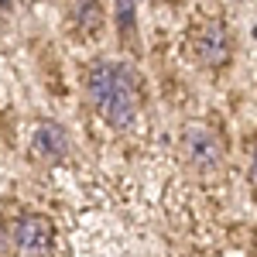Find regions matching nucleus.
I'll return each instance as SVG.
<instances>
[{
	"instance_id": "obj_9",
	"label": "nucleus",
	"mask_w": 257,
	"mask_h": 257,
	"mask_svg": "<svg viewBox=\"0 0 257 257\" xmlns=\"http://www.w3.org/2000/svg\"><path fill=\"white\" fill-rule=\"evenodd\" d=\"M247 182H250V189L257 192V144L250 148V161H247Z\"/></svg>"
},
{
	"instance_id": "obj_8",
	"label": "nucleus",
	"mask_w": 257,
	"mask_h": 257,
	"mask_svg": "<svg viewBox=\"0 0 257 257\" xmlns=\"http://www.w3.org/2000/svg\"><path fill=\"white\" fill-rule=\"evenodd\" d=\"M11 247L14 243V226H0V257H11Z\"/></svg>"
},
{
	"instance_id": "obj_2",
	"label": "nucleus",
	"mask_w": 257,
	"mask_h": 257,
	"mask_svg": "<svg viewBox=\"0 0 257 257\" xmlns=\"http://www.w3.org/2000/svg\"><path fill=\"white\" fill-rule=\"evenodd\" d=\"M182 158L189 168L196 172H216L223 158H226V148H223V138H219L216 127L209 123H185L182 127Z\"/></svg>"
},
{
	"instance_id": "obj_10",
	"label": "nucleus",
	"mask_w": 257,
	"mask_h": 257,
	"mask_svg": "<svg viewBox=\"0 0 257 257\" xmlns=\"http://www.w3.org/2000/svg\"><path fill=\"white\" fill-rule=\"evenodd\" d=\"M254 38H257V31H254Z\"/></svg>"
},
{
	"instance_id": "obj_7",
	"label": "nucleus",
	"mask_w": 257,
	"mask_h": 257,
	"mask_svg": "<svg viewBox=\"0 0 257 257\" xmlns=\"http://www.w3.org/2000/svg\"><path fill=\"white\" fill-rule=\"evenodd\" d=\"M113 21L120 38H131L138 31V0H113Z\"/></svg>"
},
{
	"instance_id": "obj_5",
	"label": "nucleus",
	"mask_w": 257,
	"mask_h": 257,
	"mask_svg": "<svg viewBox=\"0 0 257 257\" xmlns=\"http://www.w3.org/2000/svg\"><path fill=\"white\" fill-rule=\"evenodd\" d=\"M28 151L38 161H45V165H62V161L69 158V151H72L69 131L62 123H55V120H41V123H35V131H31Z\"/></svg>"
},
{
	"instance_id": "obj_1",
	"label": "nucleus",
	"mask_w": 257,
	"mask_h": 257,
	"mask_svg": "<svg viewBox=\"0 0 257 257\" xmlns=\"http://www.w3.org/2000/svg\"><path fill=\"white\" fill-rule=\"evenodd\" d=\"M86 99L96 110V117L113 131H131L141 113V82L138 72L117 59H96L89 62L82 79Z\"/></svg>"
},
{
	"instance_id": "obj_3",
	"label": "nucleus",
	"mask_w": 257,
	"mask_h": 257,
	"mask_svg": "<svg viewBox=\"0 0 257 257\" xmlns=\"http://www.w3.org/2000/svg\"><path fill=\"white\" fill-rule=\"evenodd\" d=\"M192 55L206 69H223L233 59V35L223 21H206L192 35Z\"/></svg>"
},
{
	"instance_id": "obj_4",
	"label": "nucleus",
	"mask_w": 257,
	"mask_h": 257,
	"mask_svg": "<svg viewBox=\"0 0 257 257\" xmlns=\"http://www.w3.org/2000/svg\"><path fill=\"white\" fill-rule=\"evenodd\" d=\"M14 243L21 254L45 257L55 250V226L45 213H24L14 219Z\"/></svg>"
},
{
	"instance_id": "obj_6",
	"label": "nucleus",
	"mask_w": 257,
	"mask_h": 257,
	"mask_svg": "<svg viewBox=\"0 0 257 257\" xmlns=\"http://www.w3.org/2000/svg\"><path fill=\"white\" fill-rule=\"evenodd\" d=\"M76 24L82 35H99L103 28V0H76Z\"/></svg>"
}]
</instances>
